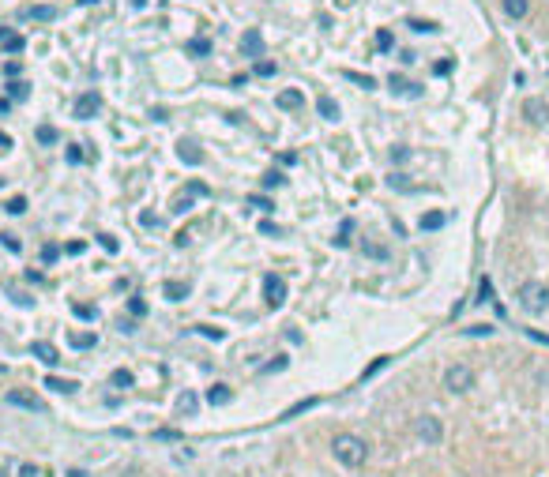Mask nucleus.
Returning a JSON list of instances; mask_svg holds the SVG:
<instances>
[{
  "label": "nucleus",
  "mask_w": 549,
  "mask_h": 477,
  "mask_svg": "<svg viewBox=\"0 0 549 477\" xmlns=\"http://www.w3.org/2000/svg\"><path fill=\"white\" fill-rule=\"evenodd\" d=\"M196 406H200V399H196L192 391H185V395L177 399V414H181V417H192V414H196Z\"/></svg>",
  "instance_id": "393cba45"
},
{
  "label": "nucleus",
  "mask_w": 549,
  "mask_h": 477,
  "mask_svg": "<svg viewBox=\"0 0 549 477\" xmlns=\"http://www.w3.org/2000/svg\"><path fill=\"white\" fill-rule=\"evenodd\" d=\"M501 8H504V16L508 19H523V16H527V0H501Z\"/></svg>",
  "instance_id": "5701e85b"
},
{
  "label": "nucleus",
  "mask_w": 549,
  "mask_h": 477,
  "mask_svg": "<svg viewBox=\"0 0 549 477\" xmlns=\"http://www.w3.org/2000/svg\"><path fill=\"white\" fill-rule=\"evenodd\" d=\"M320 399H302V402H294L290 409H286V414L279 417V421H290V417H297V414H305V409H312V406H316Z\"/></svg>",
  "instance_id": "c85d7f7f"
},
{
  "label": "nucleus",
  "mask_w": 549,
  "mask_h": 477,
  "mask_svg": "<svg viewBox=\"0 0 549 477\" xmlns=\"http://www.w3.org/2000/svg\"><path fill=\"white\" fill-rule=\"evenodd\" d=\"M207 195H211V188H207L203 181H192L188 192H181L177 200H174V210H177V215H185V210L192 207V200H207Z\"/></svg>",
  "instance_id": "6e6552de"
},
{
  "label": "nucleus",
  "mask_w": 549,
  "mask_h": 477,
  "mask_svg": "<svg viewBox=\"0 0 549 477\" xmlns=\"http://www.w3.org/2000/svg\"><path fill=\"white\" fill-rule=\"evenodd\" d=\"M8 109H11V102H8V98H0V113H8Z\"/></svg>",
  "instance_id": "e2e57ef3"
},
{
  "label": "nucleus",
  "mask_w": 549,
  "mask_h": 477,
  "mask_svg": "<svg viewBox=\"0 0 549 477\" xmlns=\"http://www.w3.org/2000/svg\"><path fill=\"white\" fill-rule=\"evenodd\" d=\"M463 335L467 338H489V335H496V331H493V323H470Z\"/></svg>",
  "instance_id": "c756f323"
},
{
  "label": "nucleus",
  "mask_w": 549,
  "mask_h": 477,
  "mask_svg": "<svg viewBox=\"0 0 549 477\" xmlns=\"http://www.w3.org/2000/svg\"><path fill=\"white\" fill-rule=\"evenodd\" d=\"M80 4H98V0H80Z\"/></svg>",
  "instance_id": "69168bd1"
},
{
  "label": "nucleus",
  "mask_w": 549,
  "mask_h": 477,
  "mask_svg": "<svg viewBox=\"0 0 549 477\" xmlns=\"http://www.w3.org/2000/svg\"><path fill=\"white\" fill-rule=\"evenodd\" d=\"M128 312H132L136 320H139V316H147V301H143V297H132V301H128Z\"/></svg>",
  "instance_id": "c03bdc74"
},
{
  "label": "nucleus",
  "mask_w": 549,
  "mask_h": 477,
  "mask_svg": "<svg viewBox=\"0 0 549 477\" xmlns=\"http://www.w3.org/2000/svg\"><path fill=\"white\" fill-rule=\"evenodd\" d=\"M407 158H410V147H391V162L395 166H403Z\"/></svg>",
  "instance_id": "8fccbe9b"
},
{
  "label": "nucleus",
  "mask_w": 549,
  "mask_h": 477,
  "mask_svg": "<svg viewBox=\"0 0 549 477\" xmlns=\"http://www.w3.org/2000/svg\"><path fill=\"white\" fill-rule=\"evenodd\" d=\"M31 353L38 357V361H42V365H49V368H53V365H60V350L53 346V342H34V346H31Z\"/></svg>",
  "instance_id": "ddd939ff"
},
{
  "label": "nucleus",
  "mask_w": 549,
  "mask_h": 477,
  "mask_svg": "<svg viewBox=\"0 0 549 477\" xmlns=\"http://www.w3.org/2000/svg\"><path fill=\"white\" fill-rule=\"evenodd\" d=\"M286 361H290V357H286V353H279V357H274V361L267 365V373H282V368H286Z\"/></svg>",
  "instance_id": "5fc2aeb1"
},
{
  "label": "nucleus",
  "mask_w": 549,
  "mask_h": 477,
  "mask_svg": "<svg viewBox=\"0 0 549 477\" xmlns=\"http://www.w3.org/2000/svg\"><path fill=\"white\" fill-rule=\"evenodd\" d=\"M407 26H410L414 34H437V31H440L433 19H407Z\"/></svg>",
  "instance_id": "bb28decb"
},
{
  "label": "nucleus",
  "mask_w": 549,
  "mask_h": 477,
  "mask_svg": "<svg viewBox=\"0 0 549 477\" xmlns=\"http://www.w3.org/2000/svg\"><path fill=\"white\" fill-rule=\"evenodd\" d=\"M414 436H417V440H422V444H440L444 440V425H440V421L437 417H417L414 421Z\"/></svg>",
  "instance_id": "39448f33"
},
{
  "label": "nucleus",
  "mask_w": 549,
  "mask_h": 477,
  "mask_svg": "<svg viewBox=\"0 0 549 477\" xmlns=\"http://www.w3.org/2000/svg\"><path fill=\"white\" fill-rule=\"evenodd\" d=\"M346 79H350V83H358V87H365V90L376 87V79L373 75H361V72H346Z\"/></svg>",
  "instance_id": "58836bf2"
},
{
  "label": "nucleus",
  "mask_w": 549,
  "mask_h": 477,
  "mask_svg": "<svg viewBox=\"0 0 549 477\" xmlns=\"http://www.w3.org/2000/svg\"><path fill=\"white\" fill-rule=\"evenodd\" d=\"M0 245H4L8 252H16V256H19V252H23V241H19V237H16V233H0Z\"/></svg>",
  "instance_id": "ea45409f"
},
{
  "label": "nucleus",
  "mask_w": 549,
  "mask_h": 477,
  "mask_svg": "<svg viewBox=\"0 0 549 477\" xmlns=\"http://www.w3.org/2000/svg\"><path fill=\"white\" fill-rule=\"evenodd\" d=\"M274 105L286 109V113H294V109H302V105H305V95H302V90H279V95H274Z\"/></svg>",
  "instance_id": "4468645a"
},
{
  "label": "nucleus",
  "mask_w": 549,
  "mask_h": 477,
  "mask_svg": "<svg viewBox=\"0 0 549 477\" xmlns=\"http://www.w3.org/2000/svg\"><path fill=\"white\" fill-rule=\"evenodd\" d=\"M110 383L113 387H132V373H128V368H117V373L110 376Z\"/></svg>",
  "instance_id": "4c0bfd02"
},
{
  "label": "nucleus",
  "mask_w": 549,
  "mask_h": 477,
  "mask_svg": "<svg viewBox=\"0 0 549 477\" xmlns=\"http://www.w3.org/2000/svg\"><path fill=\"white\" fill-rule=\"evenodd\" d=\"M185 53H188V57H207V53H211V42H207V38H188Z\"/></svg>",
  "instance_id": "b1692460"
},
{
  "label": "nucleus",
  "mask_w": 549,
  "mask_h": 477,
  "mask_svg": "<svg viewBox=\"0 0 549 477\" xmlns=\"http://www.w3.org/2000/svg\"><path fill=\"white\" fill-rule=\"evenodd\" d=\"M57 139H60V132H57L53 124H42V128H38V143H42V147H53Z\"/></svg>",
  "instance_id": "cd10ccee"
},
{
  "label": "nucleus",
  "mask_w": 549,
  "mask_h": 477,
  "mask_svg": "<svg viewBox=\"0 0 549 477\" xmlns=\"http://www.w3.org/2000/svg\"><path fill=\"white\" fill-rule=\"evenodd\" d=\"M4 75H8V79H19V75H23V64H19V60H8V64H4Z\"/></svg>",
  "instance_id": "3c124183"
},
{
  "label": "nucleus",
  "mask_w": 549,
  "mask_h": 477,
  "mask_svg": "<svg viewBox=\"0 0 549 477\" xmlns=\"http://www.w3.org/2000/svg\"><path fill=\"white\" fill-rule=\"evenodd\" d=\"M83 248H87L83 241H72V245H68V256H80V252H83Z\"/></svg>",
  "instance_id": "680f3d73"
},
{
  "label": "nucleus",
  "mask_w": 549,
  "mask_h": 477,
  "mask_svg": "<svg viewBox=\"0 0 549 477\" xmlns=\"http://www.w3.org/2000/svg\"><path fill=\"white\" fill-rule=\"evenodd\" d=\"M68 346H72V350H95V346H98V335H95V331H72V335H68Z\"/></svg>",
  "instance_id": "2eb2a0df"
},
{
  "label": "nucleus",
  "mask_w": 549,
  "mask_h": 477,
  "mask_svg": "<svg viewBox=\"0 0 549 477\" xmlns=\"http://www.w3.org/2000/svg\"><path fill=\"white\" fill-rule=\"evenodd\" d=\"M23 34H4V53H11V57H16V53H23Z\"/></svg>",
  "instance_id": "2f4dec72"
},
{
  "label": "nucleus",
  "mask_w": 549,
  "mask_h": 477,
  "mask_svg": "<svg viewBox=\"0 0 549 477\" xmlns=\"http://www.w3.org/2000/svg\"><path fill=\"white\" fill-rule=\"evenodd\" d=\"M98 245H102V248H106V252H110V256H113V252H117V248H121V241H117V237H113V233H98Z\"/></svg>",
  "instance_id": "37998d69"
},
{
  "label": "nucleus",
  "mask_w": 549,
  "mask_h": 477,
  "mask_svg": "<svg viewBox=\"0 0 549 477\" xmlns=\"http://www.w3.org/2000/svg\"><path fill=\"white\" fill-rule=\"evenodd\" d=\"M365 252H369L373 259H388V248L384 245H365Z\"/></svg>",
  "instance_id": "864d4df0"
},
{
  "label": "nucleus",
  "mask_w": 549,
  "mask_h": 477,
  "mask_svg": "<svg viewBox=\"0 0 549 477\" xmlns=\"http://www.w3.org/2000/svg\"><path fill=\"white\" fill-rule=\"evenodd\" d=\"M162 297H166V301H185V297H188V282H177V278H169V282L162 286Z\"/></svg>",
  "instance_id": "6ab92c4d"
},
{
  "label": "nucleus",
  "mask_w": 549,
  "mask_h": 477,
  "mask_svg": "<svg viewBox=\"0 0 549 477\" xmlns=\"http://www.w3.org/2000/svg\"><path fill=\"white\" fill-rule=\"evenodd\" d=\"M245 207L260 210V215H271V210H274V203L267 200V195H248V200H245Z\"/></svg>",
  "instance_id": "a878e982"
},
{
  "label": "nucleus",
  "mask_w": 549,
  "mask_h": 477,
  "mask_svg": "<svg viewBox=\"0 0 549 477\" xmlns=\"http://www.w3.org/2000/svg\"><path fill=\"white\" fill-rule=\"evenodd\" d=\"M46 387L57 391V395H68V391H80V383H75V380H60V376H46Z\"/></svg>",
  "instance_id": "4be33fe9"
},
{
  "label": "nucleus",
  "mask_w": 549,
  "mask_h": 477,
  "mask_svg": "<svg viewBox=\"0 0 549 477\" xmlns=\"http://www.w3.org/2000/svg\"><path fill=\"white\" fill-rule=\"evenodd\" d=\"M72 312L80 316V320H98V309H95V304H83V301H75Z\"/></svg>",
  "instance_id": "7c9ffc66"
},
{
  "label": "nucleus",
  "mask_w": 549,
  "mask_h": 477,
  "mask_svg": "<svg viewBox=\"0 0 549 477\" xmlns=\"http://www.w3.org/2000/svg\"><path fill=\"white\" fill-rule=\"evenodd\" d=\"M0 477H4V473H0Z\"/></svg>",
  "instance_id": "774afa93"
},
{
  "label": "nucleus",
  "mask_w": 549,
  "mask_h": 477,
  "mask_svg": "<svg viewBox=\"0 0 549 477\" xmlns=\"http://www.w3.org/2000/svg\"><path fill=\"white\" fill-rule=\"evenodd\" d=\"M0 184H4V177H0Z\"/></svg>",
  "instance_id": "338daca9"
},
{
  "label": "nucleus",
  "mask_w": 549,
  "mask_h": 477,
  "mask_svg": "<svg viewBox=\"0 0 549 477\" xmlns=\"http://www.w3.org/2000/svg\"><path fill=\"white\" fill-rule=\"evenodd\" d=\"M316 109H320V117H324V121H339V102H335V98L320 95V98H316Z\"/></svg>",
  "instance_id": "aec40b11"
},
{
  "label": "nucleus",
  "mask_w": 549,
  "mask_h": 477,
  "mask_svg": "<svg viewBox=\"0 0 549 477\" xmlns=\"http://www.w3.org/2000/svg\"><path fill=\"white\" fill-rule=\"evenodd\" d=\"M83 158H87V154H83V147H80V143H72V147H68V162H72V166H80Z\"/></svg>",
  "instance_id": "09e8293b"
},
{
  "label": "nucleus",
  "mask_w": 549,
  "mask_h": 477,
  "mask_svg": "<svg viewBox=\"0 0 549 477\" xmlns=\"http://www.w3.org/2000/svg\"><path fill=\"white\" fill-rule=\"evenodd\" d=\"M23 19H38V23H53V19H57V8H49V4H38V8H23Z\"/></svg>",
  "instance_id": "a211bd4d"
},
{
  "label": "nucleus",
  "mask_w": 549,
  "mask_h": 477,
  "mask_svg": "<svg viewBox=\"0 0 549 477\" xmlns=\"http://www.w3.org/2000/svg\"><path fill=\"white\" fill-rule=\"evenodd\" d=\"M72 113H75V121H95V117L102 113V95L98 90H83V95L75 98Z\"/></svg>",
  "instance_id": "20e7f679"
},
{
  "label": "nucleus",
  "mask_w": 549,
  "mask_h": 477,
  "mask_svg": "<svg viewBox=\"0 0 549 477\" xmlns=\"http://www.w3.org/2000/svg\"><path fill=\"white\" fill-rule=\"evenodd\" d=\"M331 451L346 470H361L365 459H369V444H365L361 436H354V432H339L331 440Z\"/></svg>",
  "instance_id": "f257e3e1"
},
{
  "label": "nucleus",
  "mask_w": 549,
  "mask_h": 477,
  "mask_svg": "<svg viewBox=\"0 0 549 477\" xmlns=\"http://www.w3.org/2000/svg\"><path fill=\"white\" fill-rule=\"evenodd\" d=\"M376 49H380V53H391V49H395V38H391V31H380V34H376Z\"/></svg>",
  "instance_id": "a19ab883"
},
{
  "label": "nucleus",
  "mask_w": 549,
  "mask_h": 477,
  "mask_svg": "<svg viewBox=\"0 0 549 477\" xmlns=\"http://www.w3.org/2000/svg\"><path fill=\"white\" fill-rule=\"evenodd\" d=\"M19 477H38V466H34V462H23V466H19Z\"/></svg>",
  "instance_id": "4d7b16f0"
},
{
  "label": "nucleus",
  "mask_w": 549,
  "mask_h": 477,
  "mask_svg": "<svg viewBox=\"0 0 549 477\" xmlns=\"http://www.w3.org/2000/svg\"><path fill=\"white\" fill-rule=\"evenodd\" d=\"M350 233H354V222H350V218H343V226H339V237H335V245H339V248H346V245H350Z\"/></svg>",
  "instance_id": "e433bc0d"
},
{
  "label": "nucleus",
  "mask_w": 549,
  "mask_h": 477,
  "mask_svg": "<svg viewBox=\"0 0 549 477\" xmlns=\"http://www.w3.org/2000/svg\"><path fill=\"white\" fill-rule=\"evenodd\" d=\"M388 188H399V192H410V188H414V184H410V177H407V173H391V177H388Z\"/></svg>",
  "instance_id": "c9c22d12"
},
{
  "label": "nucleus",
  "mask_w": 549,
  "mask_h": 477,
  "mask_svg": "<svg viewBox=\"0 0 549 477\" xmlns=\"http://www.w3.org/2000/svg\"><path fill=\"white\" fill-rule=\"evenodd\" d=\"M8 102H27V95H31V87L23 83V79H8Z\"/></svg>",
  "instance_id": "412c9836"
},
{
  "label": "nucleus",
  "mask_w": 549,
  "mask_h": 477,
  "mask_svg": "<svg viewBox=\"0 0 549 477\" xmlns=\"http://www.w3.org/2000/svg\"><path fill=\"white\" fill-rule=\"evenodd\" d=\"M4 399L11 406H19V409H31V414H46V402L38 399V395H31V391H8Z\"/></svg>",
  "instance_id": "1a4fd4ad"
},
{
  "label": "nucleus",
  "mask_w": 549,
  "mask_h": 477,
  "mask_svg": "<svg viewBox=\"0 0 549 477\" xmlns=\"http://www.w3.org/2000/svg\"><path fill=\"white\" fill-rule=\"evenodd\" d=\"M470 387H474V368H467V365H452L448 373H444V391H452V395H467Z\"/></svg>",
  "instance_id": "7ed1b4c3"
},
{
  "label": "nucleus",
  "mask_w": 549,
  "mask_h": 477,
  "mask_svg": "<svg viewBox=\"0 0 549 477\" xmlns=\"http://www.w3.org/2000/svg\"><path fill=\"white\" fill-rule=\"evenodd\" d=\"M448 226V215L444 210H429V215H422V233H437Z\"/></svg>",
  "instance_id": "dca6fc26"
},
{
  "label": "nucleus",
  "mask_w": 549,
  "mask_h": 477,
  "mask_svg": "<svg viewBox=\"0 0 549 477\" xmlns=\"http://www.w3.org/2000/svg\"><path fill=\"white\" fill-rule=\"evenodd\" d=\"M4 210H8V215H27V200H23V195H11V200L4 203Z\"/></svg>",
  "instance_id": "72a5a7b5"
},
{
  "label": "nucleus",
  "mask_w": 549,
  "mask_h": 477,
  "mask_svg": "<svg viewBox=\"0 0 549 477\" xmlns=\"http://www.w3.org/2000/svg\"><path fill=\"white\" fill-rule=\"evenodd\" d=\"M11 147H16V143H11V136H4V132H0V154H8Z\"/></svg>",
  "instance_id": "bf43d9fd"
},
{
  "label": "nucleus",
  "mask_w": 549,
  "mask_h": 477,
  "mask_svg": "<svg viewBox=\"0 0 549 477\" xmlns=\"http://www.w3.org/2000/svg\"><path fill=\"white\" fill-rule=\"evenodd\" d=\"M282 184H286V173H279V169L264 173V188H282Z\"/></svg>",
  "instance_id": "79ce46f5"
},
{
  "label": "nucleus",
  "mask_w": 549,
  "mask_h": 477,
  "mask_svg": "<svg viewBox=\"0 0 549 477\" xmlns=\"http://www.w3.org/2000/svg\"><path fill=\"white\" fill-rule=\"evenodd\" d=\"M260 233H264V237H279V233H282V226H274L271 218H264V222H260Z\"/></svg>",
  "instance_id": "de8ad7c7"
},
{
  "label": "nucleus",
  "mask_w": 549,
  "mask_h": 477,
  "mask_svg": "<svg viewBox=\"0 0 549 477\" xmlns=\"http://www.w3.org/2000/svg\"><path fill=\"white\" fill-rule=\"evenodd\" d=\"M177 158L185 166H203V151H200V143H196V139H181L177 143Z\"/></svg>",
  "instance_id": "f8f14e48"
},
{
  "label": "nucleus",
  "mask_w": 549,
  "mask_h": 477,
  "mask_svg": "<svg viewBox=\"0 0 549 477\" xmlns=\"http://www.w3.org/2000/svg\"><path fill=\"white\" fill-rule=\"evenodd\" d=\"M384 368H388V357H376V361H373V365H369V368H365V373H361V383H365V380H373V376H380Z\"/></svg>",
  "instance_id": "f704fd0d"
},
{
  "label": "nucleus",
  "mask_w": 549,
  "mask_h": 477,
  "mask_svg": "<svg viewBox=\"0 0 549 477\" xmlns=\"http://www.w3.org/2000/svg\"><path fill=\"white\" fill-rule=\"evenodd\" d=\"M260 79H267V75H274V72H279V68H274V64L271 60H256V68H252Z\"/></svg>",
  "instance_id": "a18cd8bd"
},
{
  "label": "nucleus",
  "mask_w": 549,
  "mask_h": 477,
  "mask_svg": "<svg viewBox=\"0 0 549 477\" xmlns=\"http://www.w3.org/2000/svg\"><path fill=\"white\" fill-rule=\"evenodd\" d=\"M519 309L523 312H531V316H538V312H545L549 309V286L545 282H523L519 286Z\"/></svg>",
  "instance_id": "f03ea898"
},
{
  "label": "nucleus",
  "mask_w": 549,
  "mask_h": 477,
  "mask_svg": "<svg viewBox=\"0 0 549 477\" xmlns=\"http://www.w3.org/2000/svg\"><path fill=\"white\" fill-rule=\"evenodd\" d=\"M527 338H534V342H545V346H549V335H542V331H534V327H527Z\"/></svg>",
  "instance_id": "13d9d810"
},
{
  "label": "nucleus",
  "mask_w": 549,
  "mask_h": 477,
  "mask_svg": "<svg viewBox=\"0 0 549 477\" xmlns=\"http://www.w3.org/2000/svg\"><path fill=\"white\" fill-rule=\"evenodd\" d=\"M523 121H531L534 128H545L549 124V102L545 98H527L523 102Z\"/></svg>",
  "instance_id": "423d86ee"
},
{
  "label": "nucleus",
  "mask_w": 549,
  "mask_h": 477,
  "mask_svg": "<svg viewBox=\"0 0 549 477\" xmlns=\"http://www.w3.org/2000/svg\"><path fill=\"white\" fill-rule=\"evenodd\" d=\"M207 402H211V406H230L233 391L226 387V383H215V387H207Z\"/></svg>",
  "instance_id": "f3484780"
},
{
  "label": "nucleus",
  "mask_w": 549,
  "mask_h": 477,
  "mask_svg": "<svg viewBox=\"0 0 549 477\" xmlns=\"http://www.w3.org/2000/svg\"><path fill=\"white\" fill-rule=\"evenodd\" d=\"M139 226H143V230H159V226H162V222H159V218H154V215H139Z\"/></svg>",
  "instance_id": "6e6d98bb"
},
{
  "label": "nucleus",
  "mask_w": 549,
  "mask_h": 477,
  "mask_svg": "<svg viewBox=\"0 0 549 477\" xmlns=\"http://www.w3.org/2000/svg\"><path fill=\"white\" fill-rule=\"evenodd\" d=\"M388 87H391V95H403V98L422 95V83H414V79H407V75H395V72L388 75Z\"/></svg>",
  "instance_id": "9d476101"
},
{
  "label": "nucleus",
  "mask_w": 549,
  "mask_h": 477,
  "mask_svg": "<svg viewBox=\"0 0 549 477\" xmlns=\"http://www.w3.org/2000/svg\"><path fill=\"white\" fill-rule=\"evenodd\" d=\"M350 4H354V0H339V8H350Z\"/></svg>",
  "instance_id": "0e129e2a"
},
{
  "label": "nucleus",
  "mask_w": 549,
  "mask_h": 477,
  "mask_svg": "<svg viewBox=\"0 0 549 477\" xmlns=\"http://www.w3.org/2000/svg\"><path fill=\"white\" fill-rule=\"evenodd\" d=\"M60 259V245H46L42 248V263H57Z\"/></svg>",
  "instance_id": "49530a36"
},
{
  "label": "nucleus",
  "mask_w": 549,
  "mask_h": 477,
  "mask_svg": "<svg viewBox=\"0 0 549 477\" xmlns=\"http://www.w3.org/2000/svg\"><path fill=\"white\" fill-rule=\"evenodd\" d=\"M486 301L496 304V294H493V282H489V278H481V282H478V304H486Z\"/></svg>",
  "instance_id": "473e14b6"
},
{
  "label": "nucleus",
  "mask_w": 549,
  "mask_h": 477,
  "mask_svg": "<svg viewBox=\"0 0 549 477\" xmlns=\"http://www.w3.org/2000/svg\"><path fill=\"white\" fill-rule=\"evenodd\" d=\"M241 53H245L248 60H260V57H264V34H260V31H245Z\"/></svg>",
  "instance_id": "9b49d317"
},
{
  "label": "nucleus",
  "mask_w": 549,
  "mask_h": 477,
  "mask_svg": "<svg viewBox=\"0 0 549 477\" xmlns=\"http://www.w3.org/2000/svg\"><path fill=\"white\" fill-rule=\"evenodd\" d=\"M196 331H200L203 338H215V342H222V327H207V323H203V327H196Z\"/></svg>",
  "instance_id": "603ef678"
},
{
  "label": "nucleus",
  "mask_w": 549,
  "mask_h": 477,
  "mask_svg": "<svg viewBox=\"0 0 549 477\" xmlns=\"http://www.w3.org/2000/svg\"><path fill=\"white\" fill-rule=\"evenodd\" d=\"M264 301L267 309H282L286 304V282L279 274H264Z\"/></svg>",
  "instance_id": "0eeeda50"
},
{
  "label": "nucleus",
  "mask_w": 549,
  "mask_h": 477,
  "mask_svg": "<svg viewBox=\"0 0 549 477\" xmlns=\"http://www.w3.org/2000/svg\"><path fill=\"white\" fill-rule=\"evenodd\" d=\"M433 72H437V75H448V72H452V60H437Z\"/></svg>",
  "instance_id": "052dcab7"
}]
</instances>
